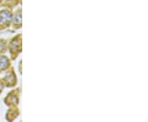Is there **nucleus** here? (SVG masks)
Returning a JSON list of instances; mask_svg holds the SVG:
<instances>
[{
    "mask_svg": "<svg viewBox=\"0 0 148 122\" xmlns=\"http://www.w3.org/2000/svg\"><path fill=\"white\" fill-rule=\"evenodd\" d=\"M10 13L8 12H1L0 13V21H1V23H6L8 21H9V19H10Z\"/></svg>",
    "mask_w": 148,
    "mask_h": 122,
    "instance_id": "f257e3e1",
    "label": "nucleus"
},
{
    "mask_svg": "<svg viewBox=\"0 0 148 122\" xmlns=\"http://www.w3.org/2000/svg\"><path fill=\"white\" fill-rule=\"evenodd\" d=\"M8 64V60L5 57H0V69H4Z\"/></svg>",
    "mask_w": 148,
    "mask_h": 122,
    "instance_id": "f03ea898",
    "label": "nucleus"
}]
</instances>
